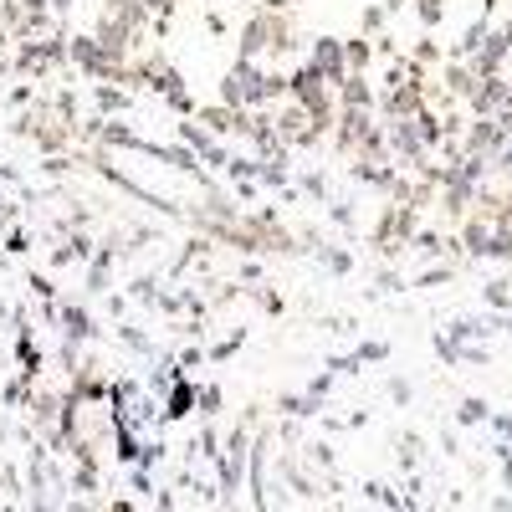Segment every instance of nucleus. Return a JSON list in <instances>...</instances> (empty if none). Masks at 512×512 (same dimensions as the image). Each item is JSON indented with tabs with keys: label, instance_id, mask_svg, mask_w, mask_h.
Returning a JSON list of instances; mask_svg holds the SVG:
<instances>
[{
	"label": "nucleus",
	"instance_id": "nucleus-1",
	"mask_svg": "<svg viewBox=\"0 0 512 512\" xmlns=\"http://www.w3.org/2000/svg\"><path fill=\"white\" fill-rule=\"evenodd\" d=\"M482 415H487L482 400H466V405H461V420H482Z\"/></svg>",
	"mask_w": 512,
	"mask_h": 512
},
{
	"label": "nucleus",
	"instance_id": "nucleus-2",
	"mask_svg": "<svg viewBox=\"0 0 512 512\" xmlns=\"http://www.w3.org/2000/svg\"><path fill=\"white\" fill-rule=\"evenodd\" d=\"M507 47H512V21H507Z\"/></svg>",
	"mask_w": 512,
	"mask_h": 512
}]
</instances>
